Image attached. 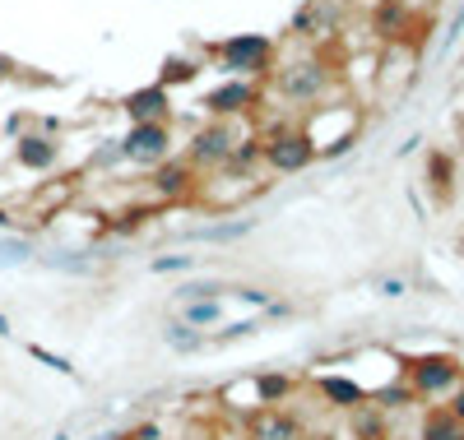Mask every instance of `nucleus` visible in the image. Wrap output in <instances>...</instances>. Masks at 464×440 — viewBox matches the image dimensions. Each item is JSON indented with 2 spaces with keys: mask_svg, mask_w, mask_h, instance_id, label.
<instances>
[{
  "mask_svg": "<svg viewBox=\"0 0 464 440\" xmlns=\"http://www.w3.org/2000/svg\"><path fill=\"white\" fill-rule=\"evenodd\" d=\"M404 380L418 394V404H441L464 380V362L455 352H418V357H404Z\"/></svg>",
  "mask_w": 464,
  "mask_h": 440,
  "instance_id": "f257e3e1",
  "label": "nucleus"
},
{
  "mask_svg": "<svg viewBox=\"0 0 464 440\" xmlns=\"http://www.w3.org/2000/svg\"><path fill=\"white\" fill-rule=\"evenodd\" d=\"M316 163V144L302 135V126H269L260 130V167L265 172H275V177H297Z\"/></svg>",
  "mask_w": 464,
  "mask_h": 440,
  "instance_id": "f03ea898",
  "label": "nucleus"
},
{
  "mask_svg": "<svg viewBox=\"0 0 464 440\" xmlns=\"http://www.w3.org/2000/svg\"><path fill=\"white\" fill-rule=\"evenodd\" d=\"M209 56L232 79H265L275 70V43H269L265 33H237V37H227V43L209 47Z\"/></svg>",
  "mask_w": 464,
  "mask_h": 440,
  "instance_id": "7ed1b4c3",
  "label": "nucleus"
},
{
  "mask_svg": "<svg viewBox=\"0 0 464 440\" xmlns=\"http://www.w3.org/2000/svg\"><path fill=\"white\" fill-rule=\"evenodd\" d=\"M330 89H334V74L325 61H297V65L275 70V93L288 107H316Z\"/></svg>",
  "mask_w": 464,
  "mask_h": 440,
  "instance_id": "20e7f679",
  "label": "nucleus"
},
{
  "mask_svg": "<svg viewBox=\"0 0 464 440\" xmlns=\"http://www.w3.org/2000/svg\"><path fill=\"white\" fill-rule=\"evenodd\" d=\"M232 153H237V130L232 121H209L200 130H190V144H186V163L196 172H218L232 163Z\"/></svg>",
  "mask_w": 464,
  "mask_h": 440,
  "instance_id": "39448f33",
  "label": "nucleus"
},
{
  "mask_svg": "<svg viewBox=\"0 0 464 440\" xmlns=\"http://www.w3.org/2000/svg\"><path fill=\"white\" fill-rule=\"evenodd\" d=\"M269 181H260L256 172H237V167H218L209 181H200L196 186V199L209 209V214H223L227 205H242V199H251V195H260Z\"/></svg>",
  "mask_w": 464,
  "mask_h": 440,
  "instance_id": "423d86ee",
  "label": "nucleus"
},
{
  "mask_svg": "<svg viewBox=\"0 0 464 440\" xmlns=\"http://www.w3.org/2000/svg\"><path fill=\"white\" fill-rule=\"evenodd\" d=\"M121 163H135V167H159L163 158H172V126L168 121H144V126H130L121 139Z\"/></svg>",
  "mask_w": 464,
  "mask_h": 440,
  "instance_id": "0eeeda50",
  "label": "nucleus"
},
{
  "mask_svg": "<svg viewBox=\"0 0 464 440\" xmlns=\"http://www.w3.org/2000/svg\"><path fill=\"white\" fill-rule=\"evenodd\" d=\"M149 195L159 199V205H181V199H196V186H200V172L186 163L181 153L163 158L159 167H149Z\"/></svg>",
  "mask_w": 464,
  "mask_h": 440,
  "instance_id": "6e6552de",
  "label": "nucleus"
},
{
  "mask_svg": "<svg viewBox=\"0 0 464 440\" xmlns=\"http://www.w3.org/2000/svg\"><path fill=\"white\" fill-rule=\"evenodd\" d=\"M209 121H237V116L260 111V79H223L218 89L205 93Z\"/></svg>",
  "mask_w": 464,
  "mask_h": 440,
  "instance_id": "1a4fd4ad",
  "label": "nucleus"
},
{
  "mask_svg": "<svg viewBox=\"0 0 464 440\" xmlns=\"http://www.w3.org/2000/svg\"><path fill=\"white\" fill-rule=\"evenodd\" d=\"M312 394L321 398L330 413H353V408L367 404V385L358 376H348V371H321V376H312Z\"/></svg>",
  "mask_w": 464,
  "mask_h": 440,
  "instance_id": "9d476101",
  "label": "nucleus"
},
{
  "mask_svg": "<svg viewBox=\"0 0 464 440\" xmlns=\"http://www.w3.org/2000/svg\"><path fill=\"white\" fill-rule=\"evenodd\" d=\"M302 426L293 408H256L242 417V440H302Z\"/></svg>",
  "mask_w": 464,
  "mask_h": 440,
  "instance_id": "9b49d317",
  "label": "nucleus"
},
{
  "mask_svg": "<svg viewBox=\"0 0 464 440\" xmlns=\"http://www.w3.org/2000/svg\"><path fill=\"white\" fill-rule=\"evenodd\" d=\"M121 111L130 116V126H144V121H172V93L163 84H144L135 93L121 98Z\"/></svg>",
  "mask_w": 464,
  "mask_h": 440,
  "instance_id": "f8f14e48",
  "label": "nucleus"
},
{
  "mask_svg": "<svg viewBox=\"0 0 464 440\" xmlns=\"http://www.w3.org/2000/svg\"><path fill=\"white\" fill-rule=\"evenodd\" d=\"M33 264H43L47 273H61V278H93V273H98V255H93V251H80V246L37 251Z\"/></svg>",
  "mask_w": 464,
  "mask_h": 440,
  "instance_id": "ddd939ff",
  "label": "nucleus"
},
{
  "mask_svg": "<svg viewBox=\"0 0 464 440\" xmlns=\"http://www.w3.org/2000/svg\"><path fill=\"white\" fill-rule=\"evenodd\" d=\"M251 385L260 408H293V398L302 394V380L288 371H251Z\"/></svg>",
  "mask_w": 464,
  "mask_h": 440,
  "instance_id": "4468645a",
  "label": "nucleus"
},
{
  "mask_svg": "<svg viewBox=\"0 0 464 440\" xmlns=\"http://www.w3.org/2000/svg\"><path fill=\"white\" fill-rule=\"evenodd\" d=\"M14 163L24 167V172H52L56 163H61V144H56V135H19L14 139Z\"/></svg>",
  "mask_w": 464,
  "mask_h": 440,
  "instance_id": "2eb2a0df",
  "label": "nucleus"
},
{
  "mask_svg": "<svg viewBox=\"0 0 464 440\" xmlns=\"http://www.w3.org/2000/svg\"><path fill=\"white\" fill-rule=\"evenodd\" d=\"M251 232H256V218H218L205 227H190L186 242L190 246H232V242H246Z\"/></svg>",
  "mask_w": 464,
  "mask_h": 440,
  "instance_id": "dca6fc26",
  "label": "nucleus"
},
{
  "mask_svg": "<svg viewBox=\"0 0 464 440\" xmlns=\"http://www.w3.org/2000/svg\"><path fill=\"white\" fill-rule=\"evenodd\" d=\"M343 440H395V417L381 413L376 404H362L348 413V431Z\"/></svg>",
  "mask_w": 464,
  "mask_h": 440,
  "instance_id": "f3484780",
  "label": "nucleus"
},
{
  "mask_svg": "<svg viewBox=\"0 0 464 440\" xmlns=\"http://www.w3.org/2000/svg\"><path fill=\"white\" fill-rule=\"evenodd\" d=\"M80 177H61V181H52L47 190H37L33 199H28V218H37V223H47V218H56V214H65L70 209V199H74V186Z\"/></svg>",
  "mask_w": 464,
  "mask_h": 440,
  "instance_id": "a211bd4d",
  "label": "nucleus"
},
{
  "mask_svg": "<svg viewBox=\"0 0 464 440\" xmlns=\"http://www.w3.org/2000/svg\"><path fill=\"white\" fill-rule=\"evenodd\" d=\"M177 320L190 330H205L214 334L223 320H227V297H209V301H177Z\"/></svg>",
  "mask_w": 464,
  "mask_h": 440,
  "instance_id": "6ab92c4d",
  "label": "nucleus"
},
{
  "mask_svg": "<svg viewBox=\"0 0 464 440\" xmlns=\"http://www.w3.org/2000/svg\"><path fill=\"white\" fill-rule=\"evenodd\" d=\"M159 343H163L172 357H196V352H205V348H209V334H205V330H190V325H181V320L172 315L168 325L159 330Z\"/></svg>",
  "mask_w": 464,
  "mask_h": 440,
  "instance_id": "aec40b11",
  "label": "nucleus"
},
{
  "mask_svg": "<svg viewBox=\"0 0 464 440\" xmlns=\"http://www.w3.org/2000/svg\"><path fill=\"white\" fill-rule=\"evenodd\" d=\"M418 440H464V422L450 417L446 404H428V413L418 422Z\"/></svg>",
  "mask_w": 464,
  "mask_h": 440,
  "instance_id": "412c9836",
  "label": "nucleus"
},
{
  "mask_svg": "<svg viewBox=\"0 0 464 440\" xmlns=\"http://www.w3.org/2000/svg\"><path fill=\"white\" fill-rule=\"evenodd\" d=\"M372 28L385 37V43H404V33H409V0H381L376 14H372Z\"/></svg>",
  "mask_w": 464,
  "mask_h": 440,
  "instance_id": "4be33fe9",
  "label": "nucleus"
},
{
  "mask_svg": "<svg viewBox=\"0 0 464 440\" xmlns=\"http://www.w3.org/2000/svg\"><path fill=\"white\" fill-rule=\"evenodd\" d=\"M367 404H376L381 413H409V408H418V394L409 389V380L400 376V380H385V385H376L372 394H367Z\"/></svg>",
  "mask_w": 464,
  "mask_h": 440,
  "instance_id": "5701e85b",
  "label": "nucleus"
},
{
  "mask_svg": "<svg viewBox=\"0 0 464 440\" xmlns=\"http://www.w3.org/2000/svg\"><path fill=\"white\" fill-rule=\"evenodd\" d=\"M209 297H227V278L218 273H190L177 283L172 301H209Z\"/></svg>",
  "mask_w": 464,
  "mask_h": 440,
  "instance_id": "b1692460",
  "label": "nucleus"
},
{
  "mask_svg": "<svg viewBox=\"0 0 464 440\" xmlns=\"http://www.w3.org/2000/svg\"><path fill=\"white\" fill-rule=\"evenodd\" d=\"M37 260V242L28 232H0V269H24Z\"/></svg>",
  "mask_w": 464,
  "mask_h": 440,
  "instance_id": "393cba45",
  "label": "nucleus"
},
{
  "mask_svg": "<svg viewBox=\"0 0 464 440\" xmlns=\"http://www.w3.org/2000/svg\"><path fill=\"white\" fill-rule=\"evenodd\" d=\"M196 269H200V255H186V251L153 255V260H149V273H159V278H190Z\"/></svg>",
  "mask_w": 464,
  "mask_h": 440,
  "instance_id": "a878e982",
  "label": "nucleus"
},
{
  "mask_svg": "<svg viewBox=\"0 0 464 440\" xmlns=\"http://www.w3.org/2000/svg\"><path fill=\"white\" fill-rule=\"evenodd\" d=\"M265 325V320L260 315H246V320H232V325H227V320H223V325L209 334V348H223V343H242V339H251L256 330Z\"/></svg>",
  "mask_w": 464,
  "mask_h": 440,
  "instance_id": "bb28decb",
  "label": "nucleus"
},
{
  "mask_svg": "<svg viewBox=\"0 0 464 440\" xmlns=\"http://www.w3.org/2000/svg\"><path fill=\"white\" fill-rule=\"evenodd\" d=\"M227 301L251 306L256 315H265V311H269V301H275V292H269V288H256V283H227Z\"/></svg>",
  "mask_w": 464,
  "mask_h": 440,
  "instance_id": "cd10ccee",
  "label": "nucleus"
},
{
  "mask_svg": "<svg viewBox=\"0 0 464 440\" xmlns=\"http://www.w3.org/2000/svg\"><path fill=\"white\" fill-rule=\"evenodd\" d=\"M428 186L446 199L450 195V186H455V163H450V153H432L428 158Z\"/></svg>",
  "mask_w": 464,
  "mask_h": 440,
  "instance_id": "c85d7f7f",
  "label": "nucleus"
},
{
  "mask_svg": "<svg viewBox=\"0 0 464 440\" xmlns=\"http://www.w3.org/2000/svg\"><path fill=\"white\" fill-rule=\"evenodd\" d=\"M196 61H186V56H168L163 61V74H159V84L163 89H177V84H186V79H196Z\"/></svg>",
  "mask_w": 464,
  "mask_h": 440,
  "instance_id": "c756f323",
  "label": "nucleus"
},
{
  "mask_svg": "<svg viewBox=\"0 0 464 440\" xmlns=\"http://www.w3.org/2000/svg\"><path fill=\"white\" fill-rule=\"evenodd\" d=\"M28 357H33V362H43V367H52L56 376H74L70 357H61V352H52V348H43V343H28Z\"/></svg>",
  "mask_w": 464,
  "mask_h": 440,
  "instance_id": "7c9ffc66",
  "label": "nucleus"
},
{
  "mask_svg": "<svg viewBox=\"0 0 464 440\" xmlns=\"http://www.w3.org/2000/svg\"><path fill=\"white\" fill-rule=\"evenodd\" d=\"M372 288H376V297H385V301H400V297L409 292V283H404L400 273H381V278H376Z\"/></svg>",
  "mask_w": 464,
  "mask_h": 440,
  "instance_id": "2f4dec72",
  "label": "nucleus"
},
{
  "mask_svg": "<svg viewBox=\"0 0 464 440\" xmlns=\"http://www.w3.org/2000/svg\"><path fill=\"white\" fill-rule=\"evenodd\" d=\"M126 440H163V426L159 422H140L135 431H126Z\"/></svg>",
  "mask_w": 464,
  "mask_h": 440,
  "instance_id": "473e14b6",
  "label": "nucleus"
},
{
  "mask_svg": "<svg viewBox=\"0 0 464 440\" xmlns=\"http://www.w3.org/2000/svg\"><path fill=\"white\" fill-rule=\"evenodd\" d=\"M446 408H450V417H459V422H464V380H459V385H455V394L446 398Z\"/></svg>",
  "mask_w": 464,
  "mask_h": 440,
  "instance_id": "72a5a7b5",
  "label": "nucleus"
},
{
  "mask_svg": "<svg viewBox=\"0 0 464 440\" xmlns=\"http://www.w3.org/2000/svg\"><path fill=\"white\" fill-rule=\"evenodd\" d=\"M302 440H343V435L330 426H302Z\"/></svg>",
  "mask_w": 464,
  "mask_h": 440,
  "instance_id": "f704fd0d",
  "label": "nucleus"
},
{
  "mask_svg": "<svg viewBox=\"0 0 464 440\" xmlns=\"http://www.w3.org/2000/svg\"><path fill=\"white\" fill-rule=\"evenodd\" d=\"M10 227H14V214H10L5 205H0V232H10Z\"/></svg>",
  "mask_w": 464,
  "mask_h": 440,
  "instance_id": "c9c22d12",
  "label": "nucleus"
},
{
  "mask_svg": "<svg viewBox=\"0 0 464 440\" xmlns=\"http://www.w3.org/2000/svg\"><path fill=\"white\" fill-rule=\"evenodd\" d=\"M0 339H10V315L0 311Z\"/></svg>",
  "mask_w": 464,
  "mask_h": 440,
  "instance_id": "e433bc0d",
  "label": "nucleus"
},
{
  "mask_svg": "<svg viewBox=\"0 0 464 440\" xmlns=\"http://www.w3.org/2000/svg\"><path fill=\"white\" fill-rule=\"evenodd\" d=\"M52 440H70V431H56V435H52Z\"/></svg>",
  "mask_w": 464,
  "mask_h": 440,
  "instance_id": "4c0bfd02",
  "label": "nucleus"
},
{
  "mask_svg": "<svg viewBox=\"0 0 464 440\" xmlns=\"http://www.w3.org/2000/svg\"><path fill=\"white\" fill-rule=\"evenodd\" d=\"M214 440H227V435H214Z\"/></svg>",
  "mask_w": 464,
  "mask_h": 440,
  "instance_id": "58836bf2",
  "label": "nucleus"
}]
</instances>
